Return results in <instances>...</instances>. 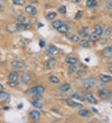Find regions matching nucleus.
<instances>
[{"instance_id":"obj_19","label":"nucleus","mask_w":112,"mask_h":123,"mask_svg":"<svg viewBox=\"0 0 112 123\" xmlns=\"http://www.w3.org/2000/svg\"><path fill=\"white\" fill-rule=\"evenodd\" d=\"M79 114L81 116H83V117H88V116H90V111L86 110H80V111H79Z\"/></svg>"},{"instance_id":"obj_42","label":"nucleus","mask_w":112,"mask_h":123,"mask_svg":"<svg viewBox=\"0 0 112 123\" xmlns=\"http://www.w3.org/2000/svg\"><path fill=\"white\" fill-rule=\"evenodd\" d=\"M108 63H109V64H112V56H111L110 57H109V59H108Z\"/></svg>"},{"instance_id":"obj_34","label":"nucleus","mask_w":112,"mask_h":123,"mask_svg":"<svg viewBox=\"0 0 112 123\" xmlns=\"http://www.w3.org/2000/svg\"><path fill=\"white\" fill-rule=\"evenodd\" d=\"M83 13H84L83 11H79L76 14L75 16V19H80L82 17V16H83Z\"/></svg>"},{"instance_id":"obj_7","label":"nucleus","mask_w":112,"mask_h":123,"mask_svg":"<svg viewBox=\"0 0 112 123\" xmlns=\"http://www.w3.org/2000/svg\"><path fill=\"white\" fill-rule=\"evenodd\" d=\"M102 54L105 57L109 58L112 56V47H106L102 50Z\"/></svg>"},{"instance_id":"obj_27","label":"nucleus","mask_w":112,"mask_h":123,"mask_svg":"<svg viewBox=\"0 0 112 123\" xmlns=\"http://www.w3.org/2000/svg\"><path fill=\"white\" fill-rule=\"evenodd\" d=\"M80 45L82 47H84V48H87V47H89V42H88V41H87V40L84 39V40H82V41H80Z\"/></svg>"},{"instance_id":"obj_45","label":"nucleus","mask_w":112,"mask_h":123,"mask_svg":"<svg viewBox=\"0 0 112 123\" xmlns=\"http://www.w3.org/2000/svg\"><path fill=\"white\" fill-rule=\"evenodd\" d=\"M3 85H2L1 84V83H0V91H1V90H3Z\"/></svg>"},{"instance_id":"obj_13","label":"nucleus","mask_w":112,"mask_h":123,"mask_svg":"<svg viewBox=\"0 0 112 123\" xmlns=\"http://www.w3.org/2000/svg\"><path fill=\"white\" fill-rule=\"evenodd\" d=\"M57 31H58L60 33H67L68 31H69V26L66 25V24H63L62 26H60L58 29H57Z\"/></svg>"},{"instance_id":"obj_6","label":"nucleus","mask_w":112,"mask_h":123,"mask_svg":"<svg viewBox=\"0 0 112 123\" xmlns=\"http://www.w3.org/2000/svg\"><path fill=\"white\" fill-rule=\"evenodd\" d=\"M30 26L27 24H24V23H21L19 24H16V31H24L28 29Z\"/></svg>"},{"instance_id":"obj_28","label":"nucleus","mask_w":112,"mask_h":123,"mask_svg":"<svg viewBox=\"0 0 112 123\" xmlns=\"http://www.w3.org/2000/svg\"><path fill=\"white\" fill-rule=\"evenodd\" d=\"M49 80L53 83H59V79L55 76H51L49 77Z\"/></svg>"},{"instance_id":"obj_30","label":"nucleus","mask_w":112,"mask_h":123,"mask_svg":"<svg viewBox=\"0 0 112 123\" xmlns=\"http://www.w3.org/2000/svg\"><path fill=\"white\" fill-rule=\"evenodd\" d=\"M33 105L37 108H42V106H42V104L39 103V101H34L33 102Z\"/></svg>"},{"instance_id":"obj_2","label":"nucleus","mask_w":112,"mask_h":123,"mask_svg":"<svg viewBox=\"0 0 112 123\" xmlns=\"http://www.w3.org/2000/svg\"><path fill=\"white\" fill-rule=\"evenodd\" d=\"M96 83H97V80H95L94 78H88L85 80H84V88L86 90H89L93 87Z\"/></svg>"},{"instance_id":"obj_25","label":"nucleus","mask_w":112,"mask_h":123,"mask_svg":"<svg viewBox=\"0 0 112 123\" xmlns=\"http://www.w3.org/2000/svg\"><path fill=\"white\" fill-rule=\"evenodd\" d=\"M99 36H98L97 34H96L95 33H93L90 36V41H92V42H97L99 40Z\"/></svg>"},{"instance_id":"obj_15","label":"nucleus","mask_w":112,"mask_h":123,"mask_svg":"<svg viewBox=\"0 0 112 123\" xmlns=\"http://www.w3.org/2000/svg\"><path fill=\"white\" fill-rule=\"evenodd\" d=\"M88 29L86 27H82L80 30V31L79 32V34L80 36L83 37H85L88 36Z\"/></svg>"},{"instance_id":"obj_14","label":"nucleus","mask_w":112,"mask_h":123,"mask_svg":"<svg viewBox=\"0 0 112 123\" xmlns=\"http://www.w3.org/2000/svg\"><path fill=\"white\" fill-rule=\"evenodd\" d=\"M58 49L54 45H50L48 48V52L51 55H55L58 53Z\"/></svg>"},{"instance_id":"obj_18","label":"nucleus","mask_w":112,"mask_h":123,"mask_svg":"<svg viewBox=\"0 0 112 123\" xmlns=\"http://www.w3.org/2000/svg\"><path fill=\"white\" fill-rule=\"evenodd\" d=\"M95 33L98 36H101L103 33V30H102V27L99 25H97L95 26Z\"/></svg>"},{"instance_id":"obj_46","label":"nucleus","mask_w":112,"mask_h":123,"mask_svg":"<svg viewBox=\"0 0 112 123\" xmlns=\"http://www.w3.org/2000/svg\"><path fill=\"white\" fill-rule=\"evenodd\" d=\"M106 1H109V0H106Z\"/></svg>"},{"instance_id":"obj_16","label":"nucleus","mask_w":112,"mask_h":123,"mask_svg":"<svg viewBox=\"0 0 112 123\" xmlns=\"http://www.w3.org/2000/svg\"><path fill=\"white\" fill-rule=\"evenodd\" d=\"M67 37L68 39H70V41H72L73 42H77L78 41H79V37L77 36H76V35L67 34Z\"/></svg>"},{"instance_id":"obj_10","label":"nucleus","mask_w":112,"mask_h":123,"mask_svg":"<svg viewBox=\"0 0 112 123\" xmlns=\"http://www.w3.org/2000/svg\"><path fill=\"white\" fill-rule=\"evenodd\" d=\"M18 78V74L17 72H11L9 75L8 79L9 81H17Z\"/></svg>"},{"instance_id":"obj_40","label":"nucleus","mask_w":112,"mask_h":123,"mask_svg":"<svg viewBox=\"0 0 112 123\" xmlns=\"http://www.w3.org/2000/svg\"><path fill=\"white\" fill-rule=\"evenodd\" d=\"M45 45H46V42H45V41H40V42H39V45H40V47H44L45 46Z\"/></svg>"},{"instance_id":"obj_38","label":"nucleus","mask_w":112,"mask_h":123,"mask_svg":"<svg viewBox=\"0 0 112 123\" xmlns=\"http://www.w3.org/2000/svg\"><path fill=\"white\" fill-rule=\"evenodd\" d=\"M85 74H86L85 71L83 70H80L78 71L77 72L78 75H79V77H83V76H84V75H85Z\"/></svg>"},{"instance_id":"obj_5","label":"nucleus","mask_w":112,"mask_h":123,"mask_svg":"<svg viewBox=\"0 0 112 123\" xmlns=\"http://www.w3.org/2000/svg\"><path fill=\"white\" fill-rule=\"evenodd\" d=\"M11 65L16 68H24L26 67V64L22 62L19 60H14L11 62Z\"/></svg>"},{"instance_id":"obj_31","label":"nucleus","mask_w":112,"mask_h":123,"mask_svg":"<svg viewBox=\"0 0 112 123\" xmlns=\"http://www.w3.org/2000/svg\"><path fill=\"white\" fill-rule=\"evenodd\" d=\"M56 16H57L56 12H50V13H49L47 15V18L48 19H54Z\"/></svg>"},{"instance_id":"obj_26","label":"nucleus","mask_w":112,"mask_h":123,"mask_svg":"<svg viewBox=\"0 0 112 123\" xmlns=\"http://www.w3.org/2000/svg\"><path fill=\"white\" fill-rule=\"evenodd\" d=\"M97 1L96 0H87V5L88 7H94L97 6Z\"/></svg>"},{"instance_id":"obj_37","label":"nucleus","mask_w":112,"mask_h":123,"mask_svg":"<svg viewBox=\"0 0 112 123\" xmlns=\"http://www.w3.org/2000/svg\"><path fill=\"white\" fill-rule=\"evenodd\" d=\"M112 32V27H108L105 29V36H109V35L111 34Z\"/></svg>"},{"instance_id":"obj_35","label":"nucleus","mask_w":112,"mask_h":123,"mask_svg":"<svg viewBox=\"0 0 112 123\" xmlns=\"http://www.w3.org/2000/svg\"><path fill=\"white\" fill-rule=\"evenodd\" d=\"M8 85L11 88H14V87H16V86L18 85V83L17 82V81H9L8 82Z\"/></svg>"},{"instance_id":"obj_39","label":"nucleus","mask_w":112,"mask_h":123,"mask_svg":"<svg viewBox=\"0 0 112 123\" xmlns=\"http://www.w3.org/2000/svg\"><path fill=\"white\" fill-rule=\"evenodd\" d=\"M18 20L20 21V23H24V21H25V20H26V18H25V17L23 16L20 15V16L18 17Z\"/></svg>"},{"instance_id":"obj_33","label":"nucleus","mask_w":112,"mask_h":123,"mask_svg":"<svg viewBox=\"0 0 112 123\" xmlns=\"http://www.w3.org/2000/svg\"><path fill=\"white\" fill-rule=\"evenodd\" d=\"M77 69V67L75 66L74 64H71V65L69 67V71L70 73H73L75 72Z\"/></svg>"},{"instance_id":"obj_36","label":"nucleus","mask_w":112,"mask_h":123,"mask_svg":"<svg viewBox=\"0 0 112 123\" xmlns=\"http://www.w3.org/2000/svg\"><path fill=\"white\" fill-rule=\"evenodd\" d=\"M58 11L60 14H65L66 12V7L65 6H62L60 7Z\"/></svg>"},{"instance_id":"obj_17","label":"nucleus","mask_w":112,"mask_h":123,"mask_svg":"<svg viewBox=\"0 0 112 123\" xmlns=\"http://www.w3.org/2000/svg\"><path fill=\"white\" fill-rule=\"evenodd\" d=\"M8 97H9V95H7V93L0 91V101H5L7 100Z\"/></svg>"},{"instance_id":"obj_4","label":"nucleus","mask_w":112,"mask_h":123,"mask_svg":"<svg viewBox=\"0 0 112 123\" xmlns=\"http://www.w3.org/2000/svg\"><path fill=\"white\" fill-rule=\"evenodd\" d=\"M55 63H56V62H55V60L54 58H51V59H49L47 61L45 62V68L46 70L51 69V68H53L55 66Z\"/></svg>"},{"instance_id":"obj_3","label":"nucleus","mask_w":112,"mask_h":123,"mask_svg":"<svg viewBox=\"0 0 112 123\" xmlns=\"http://www.w3.org/2000/svg\"><path fill=\"white\" fill-rule=\"evenodd\" d=\"M99 96L103 99H108L110 97V92L106 89H102L99 91Z\"/></svg>"},{"instance_id":"obj_41","label":"nucleus","mask_w":112,"mask_h":123,"mask_svg":"<svg viewBox=\"0 0 112 123\" xmlns=\"http://www.w3.org/2000/svg\"><path fill=\"white\" fill-rule=\"evenodd\" d=\"M106 6L108 9H112V1L109 2L108 3H107L106 5Z\"/></svg>"},{"instance_id":"obj_12","label":"nucleus","mask_w":112,"mask_h":123,"mask_svg":"<svg viewBox=\"0 0 112 123\" xmlns=\"http://www.w3.org/2000/svg\"><path fill=\"white\" fill-rule=\"evenodd\" d=\"M30 116L33 120L37 121L40 117V113L37 111H33L30 113Z\"/></svg>"},{"instance_id":"obj_20","label":"nucleus","mask_w":112,"mask_h":123,"mask_svg":"<svg viewBox=\"0 0 112 123\" xmlns=\"http://www.w3.org/2000/svg\"><path fill=\"white\" fill-rule=\"evenodd\" d=\"M70 85L68 84V83H64V84H62L59 86V89L62 92H67L70 89Z\"/></svg>"},{"instance_id":"obj_21","label":"nucleus","mask_w":112,"mask_h":123,"mask_svg":"<svg viewBox=\"0 0 112 123\" xmlns=\"http://www.w3.org/2000/svg\"><path fill=\"white\" fill-rule=\"evenodd\" d=\"M100 79L102 81L105 83L108 82L112 80V77L106 75H100Z\"/></svg>"},{"instance_id":"obj_43","label":"nucleus","mask_w":112,"mask_h":123,"mask_svg":"<svg viewBox=\"0 0 112 123\" xmlns=\"http://www.w3.org/2000/svg\"><path fill=\"white\" fill-rule=\"evenodd\" d=\"M82 0H72V2L73 3H79Z\"/></svg>"},{"instance_id":"obj_1","label":"nucleus","mask_w":112,"mask_h":123,"mask_svg":"<svg viewBox=\"0 0 112 123\" xmlns=\"http://www.w3.org/2000/svg\"><path fill=\"white\" fill-rule=\"evenodd\" d=\"M44 92V88L40 86H37L36 87H33L29 89L26 93L27 94H36V95H40Z\"/></svg>"},{"instance_id":"obj_44","label":"nucleus","mask_w":112,"mask_h":123,"mask_svg":"<svg viewBox=\"0 0 112 123\" xmlns=\"http://www.w3.org/2000/svg\"><path fill=\"white\" fill-rule=\"evenodd\" d=\"M108 71H109L110 73H112V66L109 67L108 68Z\"/></svg>"},{"instance_id":"obj_9","label":"nucleus","mask_w":112,"mask_h":123,"mask_svg":"<svg viewBox=\"0 0 112 123\" xmlns=\"http://www.w3.org/2000/svg\"><path fill=\"white\" fill-rule=\"evenodd\" d=\"M85 98L87 99L88 102L90 103L91 104H97V100L95 98L94 96L91 94V93H87L85 95Z\"/></svg>"},{"instance_id":"obj_32","label":"nucleus","mask_w":112,"mask_h":123,"mask_svg":"<svg viewBox=\"0 0 112 123\" xmlns=\"http://www.w3.org/2000/svg\"><path fill=\"white\" fill-rule=\"evenodd\" d=\"M72 98H75V99H78V100L79 101H84L85 100V98H84L83 96H80V95H78V94H73V95H72Z\"/></svg>"},{"instance_id":"obj_23","label":"nucleus","mask_w":112,"mask_h":123,"mask_svg":"<svg viewBox=\"0 0 112 123\" xmlns=\"http://www.w3.org/2000/svg\"><path fill=\"white\" fill-rule=\"evenodd\" d=\"M65 60H66V62L67 63H69V64H75L77 62V60L75 58H73V57H68V58H66Z\"/></svg>"},{"instance_id":"obj_8","label":"nucleus","mask_w":112,"mask_h":123,"mask_svg":"<svg viewBox=\"0 0 112 123\" xmlns=\"http://www.w3.org/2000/svg\"><path fill=\"white\" fill-rule=\"evenodd\" d=\"M26 12H27L29 14H31V15H35L37 14V9L33 6H27L25 9Z\"/></svg>"},{"instance_id":"obj_11","label":"nucleus","mask_w":112,"mask_h":123,"mask_svg":"<svg viewBox=\"0 0 112 123\" xmlns=\"http://www.w3.org/2000/svg\"><path fill=\"white\" fill-rule=\"evenodd\" d=\"M67 105L69 106H70L74 107V108H81V107H82V105L81 104L75 103L71 99H67Z\"/></svg>"},{"instance_id":"obj_24","label":"nucleus","mask_w":112,"mask_h":123,"mask_svg":"<svg viewBox=\"0 0 112 123\" xmlns=\"http://www.w3.org/2000/svg\"><path fill=\"white\" fill-rule=\"evenodd\" d=\"M63 24L62 21H60V20H57V21H54L53 23H52V26L55 29H58L59 27H60V26H62Z\"/></svg>"},{"instance_id":"obj_29","label":"nucleus","mask_w":112,"mask_h":123,"mask_svg":"<svg viewBox=\"0 0 112 123\" xmlns=\"http://www.w3.org/2000/svg\"><path fill=\"white\" fill-rule=\"evenodd\" d=\"M13 2L15 5H18V6L23 5L25 3L24 0H13Z\"/></svg>"},{"instance_id":"obj_22","label":"nucleus","mask_w":112,"mask_h":123,"mask_svg":"<svg viewBox=\"0 0 112 123\" xmlns=\"http://www.w3.org/2000/svg\"><path fill=\"white\" fill-rule=\"evenodd\" d=\"M31 79V77H30V75H29L27 73H24L22 76V78H21V80H22V81L24 83H27Z\"/></svg>"}]
</instances>
